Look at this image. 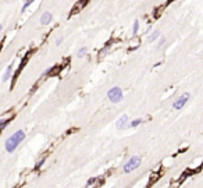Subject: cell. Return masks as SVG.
<instances>
[{"label": "cell", "mask_w": 203, "mask_h": 188, "mask_svg": "<svg viewBox=\"0 0 203 188\" xmlns=\"http://www.w3.org/2000/svg\"><path fill=\"white\" fill-rule=\"evenodd\" d=\"M63 42V38L60 36V38H57V39H56V45H60V43Z\"/></svg>", "instance_id": "ac0fdd59"}, {"label": "cell", "mask_w": 203, "mask_h": 188, "mask_svg": "<svg viewBox=\"0 0 203 188\" xmlns=\"http://www.w3.org/2000/svg\"><path fill=\"white\" fill-rule=\"evenodd\" d=\"M159 36H160V31H153V32L148 36V41H149V42H155Z\"/></svg>", "instance_id": "9c48e42d"}, {"label": "cell", "mask_w": 203, "mask_h": 188, "mask_svg": "<svg viewBox=\"0 0 203 188\" xmlns=\"http://www.w3.org/2000/svg\"><path fill=\"white\" fill-rule=\"evenodd\" d=\"M52 21V14L46 11V13H43V16L40 17V22H42V25H49Z\"/></svg>", "instance_id": "8992f818"}, {"label": "cell", "mask_w": 203, "mask_h": 188, "mask_svg": "<svg viewBox=\"0 0 203 188\" xmlns=\"http://www.w3.org/2000/svg\"><path fill=\"white\" fill-rule=\"evenodd\" d=\"M86 53H88V49L86 48H81L79 50H78V53H77V57H79V59H82V57H85Z\"/></svg>", "instance_id": "8fae6325"}, {"label": "cell", "mask_w": 203, "mask_h": 188, "mask_svg": "<svg viewBox=\"0 0 203 188\" xmlns=\"http://www.w3.org/2000/svg\"><path fill=\"white\" fill-rule=\"evenodd\" d=\"M128 121H129V118L127 114H123L121 117L117 120V123H116V128L117 130H124V128H127L128 127Z\"/></svg>", "instance_id": "5b68a950"}, {"label": "cell", "mask_w": 203, "mask_h": 188, "mask_svg": "<svg viewBox=\"0 0 203 188\" xmlns=\"http://www.w3.org/2000/svg\"><path fill=\"white\" fill-rule=\"evenodd\" d=\"M11 73H13V64H10L7 68H6V71H4V74H3V78H1V80L4 81V82H6V81H9V80H10V77H11Z\"/></svg>", "instance_id": "ba28073f"}, {"label": "cell", "mask_w": 203, "mask_h": 188, "mask_svg": "<svg viewBox=\"0 0 203 188\" xmlns=\"http://www.w3.org/2000/svg\"><path fill=\"white\" fill-rule=\"evenodd\" d=\"M189 98H191L189 93H182L181 96H180L175 102L172 103V109H174V110H181V109L187 105V102L189 100Z\"/></svg>", "instance_id": "277c9868"}, {"label": "cell", "mask_w": 203, "mask_h": 188, "mask_svg": "<svg viewBox=\"0 0 203 188\" xmlns=\"http://www.w3.org/2000/svg\"><path fill=\"white\" fill-rule=\"evenodd\" d=\"M11 117H13V114H11L10 117H6V118H0V132L3 131V130L10 124V120H11Z\"/></svg>", "instance_id": "52a82bcc"}, {"label": "cell", "mask_w": 203, "mask_h": 188, "mask_svg": "<svg viewBox=\"0 0 203 188\" xmlns=\"http://www.w3.org/2000/svg\"><path fill=\"white\" fill-rule=\"evenodd\" d=\"M45 160H46V157H42V159H39V160L36 162V164H35V169H36V170H39V169H40V167L43 166Z\"/></svg>", "instance_id": "4fadbf2b"}, {"label": "cell", "mask_w": 203, "mask_h": 188, "mask_svg": "<svg viewBox=\"0 0 203 188\" xmlns=\"http://www.w3.org/2000/svg\"><path fill=\"white\" fill-rule=\"evenodd\" d=\"M32 1H33V0H28V1H25V3H24V6H22V10L21 11H25V10H27L28 7L32 4Z\"/></svg>", "instance_id": "9a60e30c"}, {"label": "cell", "mask_w": 203, "mask_h": 188, "mask_svg": "<svg viewBox=\"0 0 203 188\" xmlns=\"http://www.w3.org/2000/svg\"><path fill=\"white\" fill-rule=\"evenodd\" d=\"M138 28H139V22H138V20H136V21L134 22V27H132V35H136V33H138Z\"/></svg>", "instance_id": "5bb4252c"}, {"label": "cell", "mask_w": 203, "mask_h": 188, "mask_svg": "<svg viewBox=\"0 0 203 188\" xmlns=\"http://www.w3.org/2000/svg\"><path fill=\"white\" fill-rule=\"evenodd\" d=\"M95 183H96V178H95V177H92V178H89V180L86 181V185L89 187V185H92V184H95Z\"/></svg>", "instance_id": "e0dca14e"}, {"label": "cell", "mask_w": 203, "mask_h": 188, "mask_svg": "<svg viewBox=\"0 0 203 188\" xmlns=\"http://www.w3.org/2000/svg\"><path fill=\"white\" fill-rule=\"evenodd\" d=\"M141 162H142V159H141V156H138V155L129 157V160L127 162L125 166H124V172L125 173H132L135 169H138V166L141 164Z\"/></svg>", "instance_id": "7a4b0ae2"}, {"label": "cell", "mask_w": 203, "mask_h": 188, "mask_svg": "<svg viewBox=\"0 0 203 188\" xmlns=\"http://www.w3.org/2000/svg\"><path fill=\"white\" fill-rule=\"evenodd\" d=\"M110 46H111V43H107L106 46H104V48H103V49L100 50V53H99V54H100L102 57H103V56H106V54L109 53V50H110Z\"/></svg>", "instance_id": "7c38bea8"}, {"label": "cell", "mask_w": 203, "mask_h": 188, "mask_svg": "<svg viewBox=\"0 0 203 188\" xmlns=\"http://www.w3.org/2000/svg\"><path fill=\"white\" fill-rule=\"evenodd\" d=\"M0 31H1V24H0Z\"/></svg>", "instance_id": "d6986e66"}, {"label": "cell", "mask_w": 203, "mask_h": 188, "mask_svg": "<svg viewBox=\"0 0 203 188\" xmlns=\"http://www.w3.org/2000/svg\"><path fill=\"white\" fill-rule=\"evenodd\" d=\"M164 43H166V38H164V36H161L160 39H159V45H157V48L160 49L161 46H163V45H164Z\"/></svg>", "instance_id": "2e32d148"}, {"label": "cell", "mask_w": 203, "mask_h": 188, "mask_svg": "<svg viewBox=\"0 0 203 188\" xmlns=\"http://www.w3.org/2000/svg\"><path fill=\"white\" fill-rule=\"evenodd\" d=\"M107 98H109V100L113 103H118L123 100V91L118 88V86H114L111 88L110 91L107 92Z\"/></svg>", "instance_id": "3957f363"}, {"label": "cell", "mask_w": 203, "mask_h": 188, "mask_svg": "<svg viewBox=\"0 0 203 188\" xmlns=\"http://www.w3.org/2000/svg\"><path fill=\"white\" fill-rule=\"evenodd\" d=\"M24 138H25V132H24L22 130H18V131H16V132L11 135L9 140L6 141V144H4L6 150H7L9 153H13V152H14L17 148H18V145H20L22 141H24Z\"/></svg>", "instance_id": "6da1fadb"}, {"label": "cell", "mask_w": 203, "mask_h": 188, "mask_svg": "<svg viewBox=\"0 0 203 188\" xmlns=\"http://www.w3.org/2000/svg\"><path fill=\"white\" fill-rule=\"evenodd\" d=\"M141 124H142V118H135V120H132V121L128 124V127L129 128H136V127L141 125Z\"/></svg>", "instance_id": "30bf717a"}, {"label": "cell", "mask_w": 203, "mask_h": 188, "mask_svg": "<svg viewBox=\"0 0 203 188\" xmlns=\"http://www.w3.org/2000/svg\"><path fill=\"white\" fill-rule=\"evenodd\" d=\"M0 49H1V43H0Z\"/></svg>", "instance_id": "ffe728a7"}]
</instances>
